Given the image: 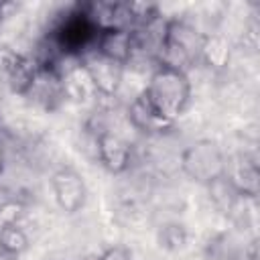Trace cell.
I'll use <instances>...</instances> for the list:
<instances>
[{"label": "cell", "mask_w": 260, "mask_h": 260, "mask_svg": "<svg viewBox=\"0 0 260 260\" xmlns=\"http://www.w3.org/2000/svg\"><path fill=\"white\" fill-rule=\"evenodd\" d=\"M100 55L120 63V65H130L132 55H134V37L132 30L128 28H104L100 30V37L95 41V49Z\"/></svg>", "instance_id": "11"}, {"label": "cell", "mask_w": 260, "mask_h": 260, "mask_svg": "<svg viewBox=\"0 0 260 260\" xmlns=\"http://www.w3.org/2000/svg\"><path fill=\"white\" fill-rule=\"evenodd\" d=\"M51 189L61 211L73 215L83 209L87 199V187L83 177L75 169L61 167L59 171H55L51 175Z\"/></svg>", "instance_id": "7"}, {"label": "cell", "mask_w": 260, "mask_h": 260, "mask_svg": "<svg viewBox=\"0 0 260 260\" xmlns=\"http://www.w3.org/2000/svg\"><path fill=\"white\" fill-rule=\"evenodd\" d=\"M98 256L100 260H132V252L124 244H112Z\"/></svg>", "instance_id": "18"}, {"label": "cell", "mask_w": 260, "mask_h": 260, "mask_svg": "<svg viewBox=\"0 0 260 260\" xmlns=\"http://www.w3.org/2000/svg\"><path fill=\"white\" fill-rule=\"evenodd\" d=\"M28 250V236L20 223H10L0 228V252L12 258L22 256Z\"/></svg>", "instance_id": "15"}, {"label": "cell", "mask_w": 260, "mask_h": 260, "mask_svg": "<svg viewBox=\"0 0 260 260\" xmlns=\"http://www.w3.org/2000/svg\"><path fill=\"white\" fill-rule=\"evenodd\" d=\"M37 73V63L32 57L16 51L14 47L0 43V83L10 91L24 95L32 77Z\"/></svg>", "instance_id": "5"}, {"label": "cell", "mask_w": 260, "mask_h": 260, "mask_svg": "<svg viewBox=\"0 0 260 260\" xmlns=\"http://www.w3.org/2000/svg\"><path fill=\"white\" fill-rule=\"evenodd\" d=\"M2 167H4V148L0 144V171H2Z\"/></svg>", "instance_id": "20"}, {"label": "cell", "mask_w": 260, "mask_h": 260, "mask_svg": "<svg viewBox=\"0 0 260 260\" xmlns=\"http://www.w3.org/2000/svg\"><path fill=\"white\" fill-rule=\"evenodd\" d=\"M207 189H209V197H211L213 205L221 213H234L236 211V207H238V203H240L242 197L238 195V191L234 189V185L228 181L225 175L221 179L213 181L211 185H207Z\"/></svg>", "instance_id": "14"}, {"label": "cell", "mask_w": 260, "mask_h": 260, "mask_svg": "<svg viewBox=\"0 0 260 260\" xmlns=\"http://www.w3.org/2000/svg\"><path fill=\"white\" fill-rule=\"evenodd\" d=\"M22 98H26L30 104H35L41 110H47V112L57 110L65 102L61 73L55 69L37 65V73H35V77H32V81H30V85Z\"/></svg>", "instance_id": "8"}, {"label": "cell", "mask_w": 260, "mask_h": 260, "mask_svg": "<svg viewBox=\"0 0 260 260\" xmlns=\"http://www.w3.org/2000/svg\"><path fill=\"white\" fill-rule=\"evenodd\" d=\"M225 165H228L225 152L211 140H197L189 144L181 154L183 173L191 181L205 187L225 175Z\"/></svg>", "instance_id": "3"}, {"label": "cell", "mask_w": 260, "mask_h": 260, "mask_svg": "<svg viewBox=\"0 0 260 260\" xmlns=\"http://www.w3.org/2000/svg\"><path fill=\"white\" fill-rule=\"evenodd\" d=\"M93 148L100 165L112 175L124 173L132 162V146L118 132L108 128L93 130Z\"/></svg>", "instance_id": "6"}, {"label": "cell", "mask_w": 260, "mask_h": 260, "mask_svg": "<svg viewBox=\"0 0 260 260\" xmlns=\"http://www.w3.org/2000/svg\"><path fill=\"white\" fill-rule=\"evenodd\" d=\"M81 67L85 69L87 77L91 79L95 91L100 98H116L120 87H122V81H124V65L100 55L98 51H91L87 55H83L79 59Z\"/></svg>", "instance_id": "4"}, {"label": "cell", "mask_w": 260, "mask_h": 260, "mask_svg": "<svg viewBox=\"0 0 260 260\" xmlns=\"http://www.w3.org/2000/svg\"><path fill=\"white\" fill-rule=\"evenodd\" d=\"M24 215V205L18 199H4L0 201V228L18 223L20 217Z\"/></svg>", "instance_id": "17"}, {"label": "cell", "mask_w": 260, "mask_h": 260, "mask_svg": "<svg viewBox=\"0 0 260 260\" xmlns=\"http://www.w3.org/2000/svg\"><path fill=\"white\" fill-rule=\"evenodd\" d=\"M83 260H100V256H85Z\"/></svg>", "instance_id": "22"}, {"label": "cell", "mask_w": 260, "mask_h": 260, "mask_svg": "<svg viewBox=\"0 0 260 260\" xmlns=\"http://www.w3.org/2000/svg\"><path fill=\"white\" fill-rule=\"evenodd\" d=\"M203 32L183 18H169L162 24V39L158 47L156 65H169L187 71L195 61H199Z\"/></svg>", "instance_id": "2"}, {"label": "cell", "mask_w": 260, "mask_h": 260, "mask_svg": "<svg viewBox=\"0 0 260 260\" xmlns=\"http://www.w3.org/2000/svg\"><path fill=\"white\" fill-rule=\"evenodd\" d=\"M230 260H258V254H256V244L250 242L248 246H244L242 250H238L236 254L230 256Z\"/></svg>", "instance_id": "19"}, {"label": "cell", "mask_w": 260, "mask_h": 260, "mask_svg": "<svg viewBox=\"0 0 260 260\" xmlns=\"http://www.w3.org/2000/svg\"><path fill=\"white\" fill-rule=\"evenodd\" d=\"M158 240H160V244H162L165 248L177 250V248H181V246L187 242V232H185V228L179 225V223H169V225H165V228L160 230Z\"/></svg>", "instance_id": "16"}, {"label": "cell", "mask_w": 260, "mask_h": 260, "mask_svg": "<svg viewBox=\"0 0 260 260\" xmlns=\"http://www.w3.org/2000/svg\"><path fill=\"white\" fill-rule=\"evenodd\" d=\"M128 122L142 134L148 136H158L165 134L169 130H173L175 122L167 120L152 104L150 100L144 95V91H140L138 95L132 98V102L128 104Z\"/></svg>", "instance_id": "9"}, {"label": "cell", "mask_w": 260, "mask_h": 260, "mask_svg": "<svg viewBox=\"0 0 260 260\" xmlns=\"http://www.w3.org/2000/svg\"><path fill=\"white\" fill-rule=\"evenodd\" d=\"M0 260H16V258H12V256H8V254H2V252H0Z\"/></svg>", "instance_id": "21"}, {"label": "cell", "mask_w": 260, "mask_h": 260, "mask_svg": "<svg viewBox=\"0 0 260 260\" xmlns=\"http://www.w3.org/2000/svg\"><path fill=\"white\" fill-rule=\"evenodd\" d=\"M225 177L228 181L234 185V189L238 191V195L242 199H254L258 195V160L254 154L248 152H240L234 158H228L225 165Z\"/></svg>", "instance_id": "10"}, {"label": "cell", "mask_w": 260, "mask_h": 260, "mask_svg": "<svg viewBox=\"0 0 260 260\" xmlns=\"http://www.w3.org/2000/svg\"><path fill=\"white\" fill-rule=\"evenodd\" d=\"M61 83H63L65 100L81 104V102H91L100 98L79 61H71L61 69Z\"/></svg>", "instance_id": "12"}, {"label": "cell", "mask_w": 260, "mask_h": 260, "mask_svg": "<svg viewBox=\"0 0 260 260\" xmlns=\"http://www.w3.org/2000/svg\"><path fill=\"white\" fill-rule=\"evenodd\" d=\"M142 91L171 122H175L191 102V81L187 71L169 65H154Z\"/></svg>", "instance_id": "1"}, {"label": "cell", "mask_w": 260, "mask_h": 260, "mask_svg": "<svg viewBox=\"0 0 260 260\" xmlns=\"http://www.w3.org/2000/svg\"><path fill=\"white\" fill-rule=\"evenodd\" d=\"M230 59H232V43L228 41L225 35H219V32L203 35L199 61H203L211 69H223L230 65Z\"/></svg>", "instance_id": "13"}]
</instances>
